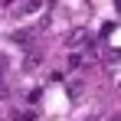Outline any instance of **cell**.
<instances>
[{
	"mask_svg": "<svg viewBox=\"0 0 121 121\" xmlns=\"http://www.w3.org/2000/svg\"><path fill=\"white\" fill-rule=\"evenodd\" d=\"M3 75H7V56L0 52V79H3Z\"/></svg>",
	"mask_w": 121,
	"mask_h": 121,
	"instance_id": "cell-6",
	"label": "cell"
},
{
	"mask_svg": "<svg viewBox=\"0 0 121 121\" xmlns=\"http://www.w3.org/2000/svg\"><path fill=\"white\" fill-rule=\"evenodd\" d=\"M39 62H43V52H39V49H26V59H23V69H26V72L36 69Z\"/></svg>",
	"mask_w": 121,
	"mask_h": 121,
	"instance_id": "cell-2",
	"label": "cell"
},
{
	"mask_svg": "<svg viewBox=\"0 0 121 121\" xmlns=\"http://www.w3.org/2000/svg\"><path fill=\"white\" fill-rule=\"evenodd\" d=\"M82 52H69V69H82Z\"/></svg>",
	"mask_w": 121,
	"mask_h": 121,
	"instance_id": "cell-4",
	"label": "cell"
},
{
	"mask_svg": "<svg viewBox=\"0 0 121 121\" xmlns=\"http://www.w3.org/2000/svg\"><path fill=\"white\" fill-rule=\"evenodd\" d=\"M79 92H82V82H72V85H69V95H72V98H79Z\"/></svg>",
	"mask_w": 121,
	"mask_h": 121,
	"instance_id": "cell-5",
	"label": "cell"
},
{
	"mask_svg": "<svg viewBox=\"0 0 121 121\" xmlns=\"http://www.w3.org/2000/svg\"><path fill=\"white\" fill-rule=\"evenodd\" d=\"M88 39V33H85V26H79V30H72L69 33V46H79V43Z\"/></svg>",
	"mask_w": 121,
	"mask_h": 121,
	"instance_id": "cell-3",
	"label": "cell"
},
{
	"mask_svg": "<svg viewBox=\"0 0 121 121\" xmlns=\"http://www.w3.org/2000/svg\"><path fill=\"white\" fill-rule=\"evenodd\" d=\"M7 39L13 43V46H26V43L33 39V26H26V30H13V33H10Z\"/></svg>",
	"mask_w": 121,
	"mask_h": 121,
	"instance_id": "cell-1",
	"label": "cell"
}]
</instances>
